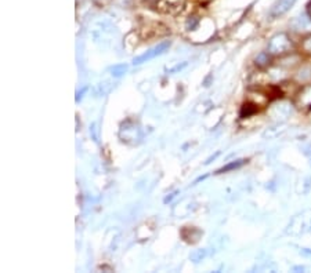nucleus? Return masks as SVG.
<instances>
[{"instance_id":"nucleus-11","label":"nucleus","mask_w":311,"mask_h":273,"mask_svg":"<svg viewBox=\"0 0 311 273\" xmlns=\"http://www.w3.org/2000/svg\"><path fill=\"white\" fill-rule=\"evenodd\" d=\"M309 14H310V18H311V4L309 6Z\"/></svg>"},{"instance_id":"nucleus-10","label":"nucleus","mask_w":311,"mask_h":273,"mask_svg":"<svg viewBox=\"0 0 311 273\" xmlns=\"http://www.w3.org/2000/svg\"><path fill=\"white\" fill-rule=\"evenodd\" d=\"M303 48H304V51H307V53H311V36H310V38H307L306 40H304Z\"/></svg>"},{"instance_id":"nucleus-8","label":"nucleus","mask_w":311,"mask_h":273,"mask_svg":"<svg viewBox=\"0 0 311 273\" xmlns=\"http://www.w3.org/2000/svg\"><path fill=\"white\" fill-rule=\"evenodd\" d=\"M268 53H262L259 57L256 58V64L259 67H265V65H268Z\"/></svg>"},{"instance_id":"nucleus-3","label":"nucleus","mask_w":311,"mask_h":273,"mask_svg":"<svg viewBox=\"0 0 311 273\" xmlns=\"http://www.w3.org/2000/svg\"><path fill=\"white\" fill-rule=\"evenodd\" d=\"M311 230V210L304 211L303 214L297 215L295 220L292 221V224L289 225V232L295 233V235H300V233H306Z\"/></svg>"},{"instance_id":"nucleus-5","label":"nucleus","mask_w":311,"mask_h":273,"mask_svg":"<svg viewBox=\"0 0 311 273\" xmlns=\"http://www.w3.org/2000/svg\"><path fill=\"white\" fill-rule=\"evenodd\" d=\"M296 3V0H277L275 4L271 7L270 15L271 17H281L285 13H288L290 8L293 7V4Z\"/></svg>"},{"instance_id":"nucleus-7","label":"nucleus","mask_w":311,"mask_h":273,"mask_svg":"<svg viewBox=\"0 0 311 273\" xmlns=\"http://www.w3.org/2000/svg\"><path fill=\"white\" fill-rule=\"evenodd\" d=\"M297 102L299 105L311 108V86H306L300 90V92L297 94Z\"/></svg>"},{"instance_id":"nucleus-4","label":"nucleus","mask_w":311,"mask_h":273,"mask_svg":"<svg viewBox=\"0 0 311 273\" xmlns=\"http://www.w3.org/2000/svg\"><path fill=\"white\" fill-rule=\"evenodd\" d=\"M169 47H170V42H169V40H164V42H161L159 45H156L155 47L149 48L147 53H144L143 55H140V57L134 58L133 64H134V65H140V64H144V62H147V61L154 60L155 57L164 54Z\"/></svg>"},{"instance_id":"nucleus-2","label":"nucleus","mask_w":311,"mask_h":273,"mask_svg":"<svg viewBox=\"0 0 311 273\" xmlns=\"http://www.w3.org/2000/svg\"><path fill=\"white\" fill-rule=\"evenodd\" d=\"M290 48H292V42L288 38V35H285V33L275 35L268 43V54H272V55L288 53L290 51Z\"/></svg>"},{"instance_id":"nucleus-1","label":"nucleus","mask_w":311,"mask_h":273,"mask_svg":"<svg viewBox=\"0 0 311 273\" xmlns=\"http://www.w3.org/2000/svg\"><path fill=\"white\" fill-rule=\"evenodd\" d=\"M187 1L188 0H158L155 7L164 14L179 15L186 10Z\"/></svg>"},{"instance_id":"nucleus-9","label":"nucleus","mask_w":311,"mask_h":273,"mask_svg":"<svg viewBox=\"0 0 311 273\" xmlns=\"http://www.w3.org/2000/svg\"><path fill=\"white\" fill-rule=\"evenodd\" d=\"M243 161H245V160H238L237 163H231V164H228L227 167H223L221 170H218V173H224V171L233 170V168H238V167H241L242 164H243Z\"/></svg>"},{"instance_id":"nucleus-6","label":"nucleus","mask_w":311,"mask_h":273,"mask_svg":"<svg viewBox=\"0 0 311 273\" xmlns=\"http://www.w3.org/2000/svg\"><path fill=\"white\" fill-rule=\"evenodd\" d=\"M292 28L297 32H304L310 30L311 28V18L310 17H296L292 21Z\"/></svg>"}]
</instances>
